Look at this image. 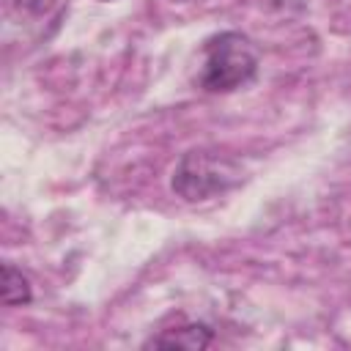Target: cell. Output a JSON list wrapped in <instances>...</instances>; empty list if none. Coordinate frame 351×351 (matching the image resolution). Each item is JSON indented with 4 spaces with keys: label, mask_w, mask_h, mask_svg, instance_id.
Wrapping results in <instances>:
<instances>
[{
    "label": "cell",
    "mask_w": 351,
    "mask_h": 351,
    "mask_svg": "<svg viewBox=\"0 0 351 351\" xmlns=\"http://www.w3.org/2000/svg\"><path fill=\"white\" fill-rule=\"evenodd\" d=\"M241 181V165L219 151L195 148L181 156L173 170V192L184 200H208Z\"/></svg>",
    "instance_id": "7a4b0ae2"
},
{
    "label": "cell",
    "mask_w": 351,
    "mask_h": 351,
    "mask_svg": "<svg viewBox=\"0 0 351 351\" xmlns=\"http://www.w3.org/2000/svg\"><path fill=\"white\" fill-rule=\"evenodd\" d=\"M3 302L5 304H27L30 302V282L11 263L3 266Z\"/></svg>",
    "instance_id": "277c9868"
},
{
    "label": "cell",
    "mask_w": 351,
    "mask_h": 351,
    "mask_svg": "<svg viewBox=\"0 0 351 351\" xmlns=\"http://www.w3.org/2000/svg\"><path fill=\"white\" fill-rule=\"evenodd\" d=\"M211 343V329L203 326V324H189V326H181L176 329L173 335H162V337H154L148 346H176V348H206Z\"/></svg>",
    "instance_id": "3957f363"
},
{
    "label": "cell",
    "mask_w": 351,
    "mask_h": 351,
    "mask_svg": "<svg viewBox=\"0 0 351 351\" xmlns=\"http://www.w3.org/2000/svg\"><path fill=\"white\" fill-rule=\"evenodd\" d=\"M255 71H258L255 44L247 36L228 30L206 41V60L197 82L211 93H228L250 82Z\"/></svg>",
    "instance_id": "6da1fadb"
}]
</instances>
